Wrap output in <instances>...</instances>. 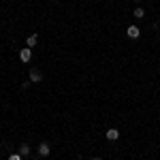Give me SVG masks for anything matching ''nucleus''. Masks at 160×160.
I'll return each instance as SVG.
<instances>
[{
	"mask_svg": "<svg viewBox=\"0 0 160 160\" xmlns=\"http://www.w3.org/2000/svg\"><path fill=\"white\" fill-rule=\"evenodd\" d=\"M19 60L24 62H30L32 60V49H30V47H24V49H19Z\"/></svg>",
	"mask_w": 160,
	"mask_h": 160,
	"instance_id": "nucleus-1",
	"label": "nucleus"
},
{
	"mask_svg": "<svg viewBox=\"0 0 160 160\" xmlns=\"http://www.w3.org/2000/svg\"><path fill=\"white\" fill-rule=\"evenodd\" d=\"M126 34L130 38H139L141 37V28H139V26H128V28H126Z\"/></svg>",
	"mask_w": 160,
	"mask_h": 160,
	"instance_id": "nucleus-2",
	"label": "nucleus"
},
{
	"mask_svg": "<svg viewBox=\"0 0 160 160\" xmlns=\"http://www.w3.org/2000/svg\"><path fill=\"white\" fill-rule=\"evenodd\" d=\"M30 81H32V83H41V81H43V73H41L38 68H32V71H30Z\"/></svg>",
	"mask_w": 160,
	"mask_h": 160,
	"instance_id": "nucleus-3",
	"label": "nucleus"
},
{
	"mask_svg": "<svg viewBox=\"0 0 160 160\" xmlns=\"http://www.w3.org/2000/svg\"><path fill=\"white\" fill-rule=\"evenodd\" d=\"M105 137H107L109 141H118V139H120V130H118V128H109V130L105 132Z\"/></svg>",
	"mask_w": 160,
	"mask_h": 160,
	"instance_id": "nucleus-4",
	"label": "nucleus"
},
{
	"mask_svg": "<svg viewBox=\"0 0 160 160\" xmlns=\"http://www.w3.org/2000/svg\"><path fill=\"white\" fill-rule=\"evenodd\" d=\"M37 45H38V34H30V37L26 38V47L32 49V47H37Z\"/></svg>",
	"mask_w": 160,
	"mask_h": 160,
	"instance_id": "nucleus-5",
	"label": "nucleus"
},
{
	"mask_svg": "<svg viewBox=\"0 0 160 160\" xmlns=\"http://www.w3.org/2000/svg\"><path fill=\"white\" fill-rule=\"evenodd\" d=\"M37 152H38V156H43V158H45V156H49V152H51V149H49V143H41Z\"/></svg>",
	"mask_w": 160,
	"mask_h": 160,
	"instance_id": "nucleus-6",
	"label": "nucleus"
},
{
	"mask_svg": "<svg viewBox=\"0 0 160 160\" xmlns=\"http://www.w3.org/2000/svg\"><path fill=\"white\" fill-rule=\"evenodd\" d=\"M132 15H135L137 19H143V17H145V11H143V9L139 7V9H135V11H132Z\"/></svg>",
	"mask_w": 160,
	"mask_h": 160,
	"instance_id": "nucleus-7",
	"label": "nucleus"
},
{
	"mask_svg": "<svg viewBox=\"0 0 160 160\" xmlns=\"http://www.w3.org/2000/svg\"><path fill=\"white\" fill-rule=\"evenodd\" d=\"M19 154H22V156H24V158H26V156L30 154V148H28V145H26V143H24V145L19 148Z\"/></svg>",
	"mask_w": 160,
	"mask_h": 160,
	"instance_id": "nucleus-8",
	"label": "nucleus"
},
{
	"mask_svg": "<svg viewBox=\"0 0 160 160\" xmlns=\"http://www.w3.org/2000/svg\"><path fill=\"white\" fill-rule=\"evenodd\" d=\"M9 160H24V156H22V154H11Z\"/></svg>",
	"mask_w": 160,
	"mask_h": 160,
	"instance_id": "nucleus-9",
	"label": "nucleus"
},
{
	"mask_svg": "<svg viewBox=\"0 0 160 160\" xmlns=\"http://www.w3.org/2000/svg\"><path fill=\"white\" fill-rule=\"evenodd\" d=\"M90 160H100V158H90Z\"/></svg>",
	"mask_w": 160,
	"mask_h": 160,
	"instance_id": "nucleus-10",
	"label": "nucleus"
},
{
	"mask_svg": "<svg viewBox=\"0 0 160 160\" xmlns=\"http://www.w3.org/2000/svg\"><path fill=\"white\" fill-rule=\"evenodd\" d=\"M135 2H141V0H135Z\"/></svg>",
	"mask_w": 160,
	"mask_h": 160,
	"instance_id": "nucleus-11",
	"label": "nucleus"
}]
</instances>
